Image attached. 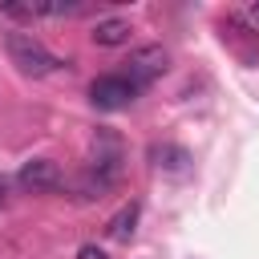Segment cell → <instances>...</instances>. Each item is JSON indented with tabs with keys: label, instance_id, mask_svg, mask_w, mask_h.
<instances>
[{
	"label": "cell",
	"instance_id": "obj_1",
	"mask_svg": "<svg viewBox=\"0 0 259 259\" xmlns=\"http://www.w3.org/2000/svg\"><path fill=\"white\" fill-rule=\"evenodd\" d=\"M4 49H8L12 65H16L24 77H49V73H57V69L65 65V61L53 57L32 32H8V36H4Z\"/></svg>",
	"mask_w": 259,
	"mask_h": 259
},
{
	"label": "cell",
	"instance_id": "obj_2",
	"mask_svg": "<svg viewBox=\"0 0 259 259\" xmlns=\"http://www.w3.org/2000/svg\"><path fill=\"white\" fill-rule=\"evenodd\" d=\"M138 93H142V89H138L125 73H105V77H97V81L89 85V101H93L97 109H105V113L134 105V101H138Z\"/></svg>",
	"mask_w": 259,
	"mask_h": 259
},
{
	"label": "cell",
	"instance_id": "obj_3",
	"mask_svg": "<svg viewBox=\"0 0 259 259\" xmlns=\"http://www.w3.org/2000/svg\"><path fill=\"white\" fill-rule=\"evenodd\" d=\"M166 69H170V53H166L162 45H142V49H134L130 61H125V77H130L138 89L150 85V81H158Z\"/></svg>",
	"mask_w": 259,
	"mask_h": 259
},
{
	"label": "cell",
	"instance_id": "obj_4",
	"mask_svg": "<svg viewBox=\"0 0 259 259\" xmlns=\"http://www.w3.org/2000/svg\"><path fill=\"white\" fill-rule=\"evenodd\" d=\"M16 182H20L28 194H53V190H61L65 174H61V166H57L53 158H32V162L20 166Z\"/></svg>",
	"mask_w": 259,
	"mask_h": 259
},
{
	"label": "cell",
	"instance_id": "obj_5",
	"mask_svg": "<svg viewBox=\"0 0 259 259\" xmlns=\"http://www.w3.org/2000/svg\"><path fill=\"white\" fill-rule=\"evenodd\" d=\"M130 36H134V28H130V20H121V16H105V20H97L93 32H89V40H93L97 49H121V45H130Z\"/></svg>",
	"mask_w": 259,
	"mask_h": 259
},
{
	"label": "cell",
	"instance_id": "obj_6",
	"mask_svg": "<svg viewBox=\"0 0 259 259\" xmlns=\"http://www.w3.org/2000/svg\"><path fill=\"white\" fill-rule=\"evenodd\" d=\"M138 219H142V202L138 198H130L109 223H105V235L113 239V243H130L134 239V231H138Z\"/></svg>",
	"mask_w": 259,
	"mask_h": 259
},
{
	"label": "cell",
	"instance_id": "obj_7",
	"mask_svg": "<svg viewBox=\"0 0 259 259\" xmlns=\"http://www.w3.org/2000/svg\"><path fill=\"white\" fill-rule=\"evenodd\" d=\"M150 162L158 166V170H186L190 166V154L182 150V146H170V142H162V146H150Z\"/></svg>",
	"mask_w": 259,
	"mask_h": 259
},
{
	"label": "cell",
	"instance_id": "obj_8",
	"mask_svg": "<svg viewBox=\"0 0 259 259\" xmlns=\"http://www.w3.org/2000/svg\"><path fill=\"white\" fill-rule=\"evenodd\" d=\"M0 12L12 20H32V4H16V0H0Z\"/></svg>",
	"mask_w": 259,
	"mask_h": 259
},
{
	"label": "cell",
	"instance_id": "obj_9",
	"mask_svg": "<svg viewBox=\"0 0 259 259\" xmlns=\"http://www.w3.org/2000/svg\"><path fill=\"white\" fill-rule=\"evenodd\" d=\"M77 259H109V255H105V251H101L97 243H85V247L77 251Z\"/></svg>",
	"mask_w": 259,
	"mask_h": 259
},
{
	"label": "cell",
	"instance_id": "obj_10",
	"mask_svg": "<svg viewBox=\"0 0 259 259\" xmlns=\"http://www.w3.org/2000/svg\"><path fill=\"white\" fill-rule=\"evenodd\" d=\"M8 190H12V178L0 174V202H8Z\"/></svg>",
	"mask_w": 259,
	"mask_h": 259
},
{
	"label": "cell",
	"instance_id": "obj_11",
	"mask_svg": "<svg viewBox=\"0 0 259 259\" xmlns=\"http://www.w3.org/2000/svg\"><path fill=\"white\" fill-rule=\"evenodd\" d=\"M247 16H251V20L259 24V4H251V8H247Z\"/></svg>",
	"mask_w": 259,
	"mask_h": 259
}]
</instances>
